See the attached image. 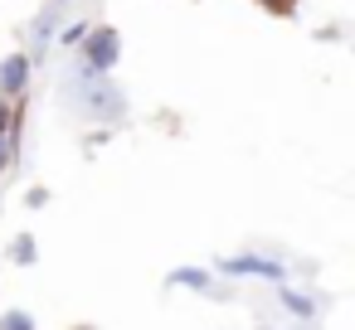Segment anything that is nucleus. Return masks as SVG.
<instances>
[{
    "mask_svg": "<svg viewBox=\"0 0 355 330\" xmlns=\"http://www.w3.org/2000/svg\"><path fill=\"white\" fill-rule=\"evenodd\" d=\"M69 98H73V107H78L88 122L117 127V122L127 117V93H122L112 78H103V73H83V68H78V78H73V88H69Z\"/></svg>",
    "mask_w": 355,
    "mask_h": 330,
    "instance_id": "1",
    "label": "nucleus"
},
{
    "mask_svg": "<svg viewBox=\"0 0 355 330\" xmlns=\"http://www.w3.org/2000/svg\"><path fill=\"white\" fill-rule=\"evenodd\" d=\"M214 272H219V277H234V282H268V286H282V282H292L287 262H282V257H272V253H258V248L224 253V257L214 262Z\"/></svg>",
    "mask_w": 355,
    "mask_h": 330,
    "instance_id": "2",
    "label": "nucleus"
},
{
    "mask_svg": "<svg viewBox=\"0 0 355 330\" xmlns=\"http://www.w3.org/2000/svg\"><path fill=\"white\" fill-rule=\"evenodd\" d=\"M73 54H78V68H83V73H103V78H112V68L122 64V30H112V25H93Z\"/></svg>",
    "mask_w": 355,
    "mask_h": 330,
    "instance_id": "3",
    "label": "nucleus"
},
{
    "mask_svg": "<svg viewBox=\"0 0 355 330\" xmlns=\"http://www.w3.org/2000/svg\"><path fill=\"white\" fill-rule=\"evenodd\" d=\"M30 83H35V54L30 49H15V54L0 59V98L25 102L30 98Z\"/></svg>",
    "mask_w": 355,
    "mask_h": 330,
    "instance_id": "4",
    "label": "nucleus"
},
{
    "mask_svg": "<svg viewBox=\"0 0 355 330\" xmlns=\"http://www.w3.org/2000/svg\"><path fill=\"white\" fill-rule=\"evenodd\" d=\"M166 286H175V291H200V296H224L219 272H214V267H200V262L171 267V272H166Z\"/></svg>",
    "mask_w": 355,
    "mask_h": 330,
    "instance_id": "5",
    "label": "nucleus"
},
{
    "mask_svg": "<svg viewBox=\"0 0 355 330\" xmlns=\"http://www.w3.org/2000/svg\"><path fill=\"white\" fill-rule=\"evenodd\" d=\"M59 30H64V0H54V6H44L35 20H30V54L40 59L44 49H54V39H59Z\"/></svg>",
    "mask_w": 355,
    "mask_h": 330,
    "instance_id": "6",
    "label": "nucleus"
},
{
    "mask_svg": "<svg viewBox=\"0 0 355 330\" xmlns=\"http://www.w3.org/2000/svg\"><path fill=\"white\" fill-rule=\"evenodd\" d=\"M277 306H282L292 320H311V315H316V296H311V291H302V286H292V282H282V286H277Z\"/></svg>",
    "mask_w": 355,
    "mask_h": 330,
    "instance_id": "7",
    "label": "nucleus"
},
{
    "mask_svg": "<svg viewBox=\"0 0 355 330\" xmlns=\"http://www.w3.org/2000/svg\"><path fill=\"white\" fill-rule=\"evenodd\" d=\"M20 141H25V122L10 127V131H0V175H10L20 165Z\"/></svg>",
    "mask_w": 355,
    "mask_h": 330,
    "instance_id": "8",
    "label": "nucleus"
},
{
    "mask_svg": "<svg viewBox=\"0 0 355 330\" xmlns=\"http://www.w3.org/2000/svg\"><path fill=\"white\" fill-rule=\"evenodd\" d=\"M15 267H35L40 262V243H35V233H15V243H10V253H6Z\"/></svg>",
    "mask_w": 355,
    "mask_h": 330,
    "instance_id": "9",
    "label": "nucleus"
},
{
    "mask_svg": "<svg viewBox=\"0 0 355 330\" xmlns=\"http://www.w3.org/2000/svg\"><path fill=\"white\" fill-rule=\"evenodd\" d=\"M88 30H93V20H69V25L59 30V39H54V44H59V49H78Z\"/></svg>",
    "mask_w": 355,
    "mask_h": 330,
    "instance_id": "10",
    "label": "nucleus"
},
{
    "mask_svg": "<svg viewBox=\"0 0 355 330\" xmlns=\"http://www.w3.org/2000/svg\"><path fill=\"white\" fill-rule=\"evenodd\" d=\"M25 122V102H10V98H0V131H10Z\"/></svg>",
    "mask_w": 355,
    "mask_h": 330,
    "instance_id": "11",
    "label": "nucleus"
},
{
    "mask_svg": "<svg viewBox=\"0 0 355 330\" xmlns=\"http://www.w3.org/2000/svg\"><path fill=\"white\" fill-rule=\"evenodd\" d=\"M0 330H40V325H35V315H30V311H20V306H15V311L0 315Z\"/></svg>",
    "mask_w": 355,
    "mask_h": 330,
    "instance_id": "12",
    "label": "nucleus"
},
{
    "mask_svg": "<svg viewBox=\"0 0 355 330\" xmlns=\"http://www.w3.org/2000/svg\"><path fill=\"white\" fill-rule=\"evenodd\" d=\"M258 10H268V15H282V20H292L297 10H302V0H253Z\"/></svg>",
    "mask_w": 355,
    "mask_h": 330,
    "instance_id": "13",
    "label": "nucleus"
},
{
    "mask_svg": "<svg viewBox=\"0 0 355 330\" xmlns=\"http://www.w3.org/2000/svg\"><path fill=\"white\" fill-rule=\"evenodd\" d=\"M44 204H49V190H44V185H35V190L25 194V209H44Z\"/></svg>",
    "mask_w": 355,
    "mask_h": 330,
    "instance_id": "14",
    "label": "nucleus"
},
{
    "mask_svg": "<svg viewBox=\"0 0 355 330\" xmlns=\"http://www.w3.org/2000/svg\"><path fill=\"white\" fill-rule=\"evenodd\" d=\"M316 39H321V44H336V39H340V25H326V30H316Z\"/></svg>",
    "mask_w": 355,
    "mask_h": 330,
    "instance_id": "15",
    "label": "nucleus"
},
{
    "mask_svg": "<svg viewBox=\"0 0 355 330\" xmlns=\"http://www.w3.org/2000/svg\"><path fill=\"white\" fill-rule=\"evenodd\" d=\"M64 6H69V0H64Z\"/></svg>",
    "mask_w": 355,
    "mask_h": 330,
    "instance_id": "16",
    "label": "nucleus"
}]
</instances>
